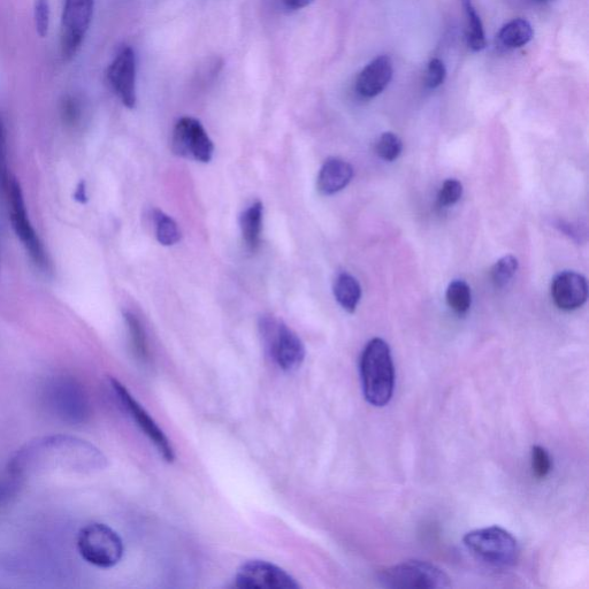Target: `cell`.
Segmentation results:
<instances>
[{"instance_id": "obj_1", "label": "cell", "mask_w": 589, "mask_h": 589, "mask_svg": "<svg viewBox=\"0 0 589 589\" xmlns=\"http://www.w3.org/2000/svg\"><path fill=\"white\" fill-rule=\"evenodd\" d=\"M107 458L93 443L67 434L41 436L26 443L11 458L7 471L21 480L53 473L93 474Z\"/></svg>"}, {"instance_id": "obj_2", "label": "cell", "mask_w": 589, "mask_h": 589, "mask_svg": "<svg viewBox=\"0 0 589 589\" xmlns=\"http://www.w3.org/2000/svg\"><path fill=\"white\" fill-rule=\"evenodd\" d=\"M359 367L365 400L373 407H385L392 400L395 387V369L388 343L379 338L367 343Z\"/></svg>"}, {"instance_id": "obj_3", "label": "cell", "mask_w": 589, "mask_h": 589, "mask_svg": "<svg viewBox=\"0 0 589 589\" xmlns=\"http://www.w3.org/2000/svg\"><path fill=\"white\" fill-rule=\"evenodd\" d=\"M44 396L52 415L67 425H82L90 417L91 407L87 390L73 377L52 378L45 386Z\"/></svg>"}, {"instance_id": "obj_4", "label": "cell", "mask_w": 589, "mask_h": 589, "mask_svg": "<svg viewBox=\"0 0 589 589\" xmlns=\"http://www.w3.org/2000/svg\"><path fill=\"white\" fill-rule=\"evenodd\" d=\"M464 545L477 560L495 569H509L519 558V546L514 535L499 526L486 527L465 535Z\"/></svg>"}, {"instance_id": "obj_5", "label": "cell", "mask_w": 589, "mask_h": 589, "mask_svg": "<svg viewBox=\"0 0 589 589\" xmlns=\"http://www.w3.org/2000/svg\"><path fill=\"white\" fill-rule=\"evenodd\" d=\"M76 547L84 561L99 569L114 568L125 554L120 535L102 523L83 526L78 533Z\"/></svg>"}, {"instance_id": "obj_6", "label": "cell", "mask_w": 589, "mask_h": 589, "mask_svg": "<svg viewBox=\"0 0 589 589\" xmlns=\"http://www.w3.org/2000/svg\"><path fill=\"white\" fill-rule=\"evenodd\" d=\"M267 353L279 369L294 372L302 366L305 347L298 335L282 321L264 318L260 323Z\"/></svg>"}, {"instance_id": "obj_7", "label": "cell", "mask_w": 589, "mask_h": 589, "mask_svg": "<svg viewBox=\"0 0 589 589\" xmlns=\"http://www.w3.org/2000/svg\"><path fill=\"white\" fill-rule=\"evenodd\" d=\"M382 587L392 589L407 588H447L450 579L438 566L422 561H408L382 570L378 576Z\"/></svg>"}, {"instance_id": "obj_8", "label": "cell", "mask_w": 589, "mask_h": 589, "mask_svg": "<svg viewBox=\"0 0 589 589\" xmlns=\"http://www.w3.org/2000/svg\"><path fill=\"white\" fill-rule=\"evenodd\" d=\"M95 0H64L60 26L61 56L66 61L78 55L93 21Z\"/></svg>"}, {"instance_id": "obj_9", "label": "cell", "mask_w": 589, "mask_h": 589, "mask_svg": "<svg viewBox=\"0 0 589 589\" xmlns=\"http://www.w3.org/2000/svg\"><path fill=\"white\" fill-rule=\"evenodd\" d=\"M7 196L10 201L11 224L15 234L24 244L30 258L43 271L50 270V260L43 243L38 237L35 228L30 221L26 209L24 193L17 179H11Z\"/></svg>"}, {"instance_id": "obj_10", "label": "cell", "mask_w": 589, "mask_h": 589, "mask_svg": "<svg viewBox=\"0 0 589 589\" xmlns=\"http://www.w3.org/2000/svg\"><path fill=\"white\" fill-rule=\"evenodd\" d=\"M109 384L121 407L132 417L136 425L140 427V430L148 436V439L154 443L160 456L167 463H173L175 460L174 449L162 428L157 425L147 410L135 400V397L129 393V390L120 381L112 378Z\"/></svg>"}, {"instance_id": "obj_11", "label": "cell", "mask_w": 589, "mask_h": 589, "mask_svg": "<svg viewBox=\"0 0 589 589\" xmlns=\"http://www.w3.org/2000/svg\"><path fill=\"white\" fill-rule=\"evenodd\" d=\"M241 589H298L301 585L286 570L266 561H248L237 570L234 579Z\"/></svg>"}, {"instance_id": "obj_12", "label": "cell", "mask_w": 589, "mask_h": 589, "mask_svg": "<svg viewBox=\"0 0 589 589\" xmlns=\"http://www.w3.org/2000/svg\"><path fill=\"white\" fill-rule=\"evenodd\" d=\"M172 150L180 157L209 163L213 156V143L205 132L201 122L195 118L185 117L175 125Z\"/></svg>"}, {"instance_id": "obj_13", "label": "cell", "mask_w": 589, "mask_h": 589, "mask_svg": "<svg viewBox=\"0 0 589 589\" xmlns=\"http://www.w3.org/2000/svg\"><path fill=\"white\" fill-rule=\"evenodd\" d=\"M107 80L128 109L136 105V56L132 48L122 47L107 68Z\"/></svg>"}, {"instance_id": "obj_14", "label": "cell", "mask_w": 589, "mask_h": 589, "mask_svg": "<svg viewBox=\"0 0 589 589\" xmlns=\"http://www.w3.org/2000/svg\"><path fill=\"white\" fill-rule=\"evenodd\" d=\"M552 296L558 309L577 310L587 301V281L583 275L576 272L566 271L558 274L553 281Z\"/></svg>"}, {"instance_id": "obj_15", "label": "cell", "mask_w": 589, "mask_h": 589, "mask_svg": "<svg viewBox=\"0 0 589 589\" xmlns=\"http://www.w3.org/2000/svg\"><path fill=\"white\" fill-rule=\"evenodd\" d=\"M393 73V61L388 56L372 60L358 75L356 93L363 98L377 97L388 87Z\"/></svg>"}, {"instance_id": "obj_16", "label": "cell", "mask_w": 589, "mask_h": 589, "mask_svg": "<svg viewBox=\"0 0 589 589\" xmlns=\"http://www.w3.org/2000/svg\"><path fill=\"white\" fill-rule=\"evenodd\" d=\"M354 178V168L346 160H326L318 175L317 187L320 194L331 196L346 188Z\"/></svg>"}, {"instance_id": "obj_17", "label": "cell", "mask_w": 589, "mask_h": 589, "mask_svg": "<svg viewBox=\"0 0 589 589\" xmlns=\"http://www.w3.org/2000/svg\"><path fill=\"white\" fill-rule=\"evenodd\" d=\"M263 228V204L257 202L242 213L241 229L247 248L255 252L259 248Z\"/></svg>"}, {"instance_id": "obj_18", "label": "cell", "mask_w": 589, "mask_h": 589, "mask_svg": "<svg viewBox=\"0 0 589 589\" xmlns=\"http://www.w3.org/2000/svg\"><path fill=\"white\" fill-rule=\"evenodd\" d=\"M334 295L344 310L353 313L361 301L362 288L353 275L341 273L334 283Z\"/></svg>"}, {"instance_id": "obj_19", "label": "cell", "mask_w": 589, "mask_h": 589, "mask_svg": "<svg viewBox=\"0 0 589 589\" xmlns=\"http://www.w3.org/2000/svg\"><path fill=\"white\" fill-rule=\"evenodd\" d=\"M533 38V28L524 19L512 20L501 29L499 40L503 47L509 49L522 48Z\"/></svg>"}, {"instance_id": "obj_20", "label": "cell", "mask_w": 589, "mask_h": 589, "mask_svg": "<svg viewBox=\"0 0 589 589\" xmlns=\"http://www.w3.org/2000/svg\"><path fill=\"white\" fill-rule=\"evenodd\" d=\"M464 7L466 22H468V44L473 51H481L486 48V36L483 22L474 9L472 0H461Z\"/></svg>"}, {"instance_id": "obj_21", "label": "cell", "mask_w": 589, "mask_h": 589, "mask_svg": "<svg viewBox=\"0 0 589 589\" xmlns=\"http://www.w3.org/2000/svg\"><path fill=\"white\" fill-rule=\"evenodd\" d=\"M471 289L463 280H455L450 283L447 289V303L449 308L463 316L471 308Z\"/></svg>"}, {"instance_id": "obj_22", "label": "cell", "mask_w": 589, "mask_h": 589, "mask_svg": "<svg viewBox=\"0 0 589 589\" xmlns=\"http://www.w3.org/2000/svg\"><path fill=\"white\" fill-rule=\"evenodd\" d=\"M156 236L160 244L170 247L181 240V232L175 221L162 211L155 212Z\"/></svg>"}, {"instance_id": "obj_23", "label": "cell", "mask_w": 589, "mask_h": 589, "mask_svg": "<svg viewBox=\"0 0 589 589\" xmlns=\"http://www.w3.org/2000/svg\"><path fill=\"white\" fill-rule=\"evenodd\" d=\"M124 317L128 327L130 343H132L135 355L141 359H147V338H145L144 328L141 324L140 319L137 318L132 312H125Z\"/></svg>"}, {"instance_id": "obj_24", "label": "cell", "mask_w": 589, "mask_h": 589, "mask_svg": "<svg viewBox=\"0 0 589 589\" xmlns=\"http://www.w3.org/2000/svg\"><path fill=\"white\" fill-rule=\"evenodd\" d=\"M518 259L514 256H504L492 269L491 278L496 288H503L515 277L518 271Z\"/></svg>"}, {"instance_id": "obj_25", "label": "cell", "mask_w": 589, "mask_h": 589, "mask_svg": "<svg viewBox=\"0 0 589 589\" xmlns=\"http://www.w3.org/2000/svg\"><path fill=\"white\" fill-rule=\"evenodd\" d=\"M403 143L399 136L394 133H384L379 137L376 151L381 159L386 162H394L402 154Z\"/></svg>"}, {"instance_id": "obj_26", "label": "cell", "mask_w": 589, "mask_h": 589, "mask_svg": "<svg viewBox=\"0 0 589 589\" xmlns=\"http://www.w3.org/2000/svg\"><path fill=\"white\" fill-rule=\"evenodd\" d=\"M50 17V0H34V21L38 36L43 38L48 35Z\"/></svg>"}, {"instance_id": "obj_27", "label": "cell", "mask_w": 589, "mask_h": 589, "mask_svg": "<svg viewBox=\"0 0 589 589\" xmlns=\"http://www.w3.org/2000/svg\"><path fill=\"white\" fill-rule=\"evenodd\" d=\"M9 166H7L6 129L0 117V194H6L10 185Z\"/></svg>"}, {"instance_id": "obj_28", "label": "cell", "mask_w": 589, "mask_h": 589, "mask_svg": "<svg viewBox=\"0 0 589 589\" xmlns=\"http://www.w3.org/2000/svg\"><path fill=\"white\" fill-rule=\"evenodd\" d=\"M532 469L534 476L543 479L552 471V460L548 451L540 446L533 447L532 450Z\"/></svg>"}, {"instance_id": "obj_29", "label": "cell", "mask_w": 589, "mask_h": 589, "mask_svg": "<svg viewBox=\"0 0 589 589\" xmlns=\"http://www.w3.org/2000/svg\"><path fill=\"white\" fill-rule=\"evenodd\" d=\"M463 196V185L456 179H448L443 183L439 193V203L441 206H450L456 204Z\"/></svg>"}, {"instance_id": "obj_30", "label": "cell", "mask_w": 589, "mask_h": 589, "mask_svg": "<svg viewBox=\"0 0 589 589\" xmlns=\"http://www.w3.org/2000/svg\"><path fill=\"white\" fill-rule=\"evenodd\" d=\"M447 71L445 64L438 58L432 59L427 68L426 84L428 88L435 89L445 82Z\"/></svg>"}, {"instance_id": "obj_31", "label": "cell", "mask_w": 589, "mask_h": 589, "mask_svg": "<svg viewBox=\"0 0 589 589\" xmlns=\"http://www.w3.org/2000/svg\"><path fill=\"white\" fill-rule=\"evenodd\" d=\"M21 483L22 480L12 476L11 473L5 478H0V507L5 506L17 495Z\"/></svg>"}, {"instance_id": "obj_32", "label": "cell", "mask_w": 589, "mask_h": 589, "mask_svg": "<svg viewBox=\"0 0 589 589\" xmlns=\"http://www.w3.org/2000/svg\"><path fill=\"white\" fill-rule=\"evenodd\" d=\"M61 113H63L66 124L74 126L78 124L81 117L80 104L75 98L68 97L65 99L63 107H61Z\"/></svg>"}, {"instance_id": "obj_33", "label": "cell", "mask_w": 589, "mask_h": 589, "mask_svg": "<svg viewBox=\"0 0 589 589\" xmlns=\"http://www.w3.org/2000/svg\"><path fill=\"white\" fill-rule=\"evenodd\" d=\"M281 2L288 10L296 11L311 5L315 0H281Z\"/></svg>"}, {"instance_id": "obj_34", "label": "cell", "mask_w": 589, "mask_h": 589, "mask_svg": "<svg viewBox=\"0 0 589 589\" xmlns=\"http://www.w3.org/2000/svg\"><path fill=\"white\" fill-rule=\"evenodd\" d=\"M74 198L75 201L82 204L88 201L86 182L82 181L79 183L78 187L75 189Z\"/></svg>"}, {"instance_id": "obj_35", "label": "cell", "mask_w": 589, "mask_h": 589, "mask_svg": "<svg viewBox=\"0 0 589 589\" xmlns=\"http://www.w3.org/2000/svg\"><path fill=\"white\" fill-rule=\"evenodd\" d=\"M534 2H537V3H548V2H552V0H534Z\"/></svg>"}]
</instances>
